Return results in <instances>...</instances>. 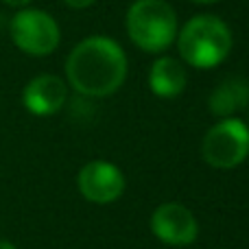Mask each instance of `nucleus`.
<instances>
[{
	"label": "nucleus",
	"mask_w": 249,
	"mask_h": 249,
	"mask_svg": "<svg viewBox=\"0 0 249 249\" xmlns=\"http://www.w3.org/2000/svg\"><path fill=\"white\" fill-rule=\"evenodd\" d=\"M66 77L74 92L103 99L121 90L127 79V55L112 37L92 35L79 42L68 55Z\"/></svg>",
	"instance_id": "nucleus-1"
},
{
	"label": "nucleus",
	"mask_w": 249,
	"mask_h": 249,
	"mask_svg": "<svg viewBox=\"0 0 249 249\" xmlns=\"http://www.w3.org/2000/svg\"><path fill=\"white\" fill-rule=\"evenodd\" d=\"M232 31L216 16H195L177 31V51L193 68H214L232 53Z\"/></svg>",
	"instance_id": "nucleus-2"
},
{
	"label": "nucleus",
	"mask_w": 249,
	"mask_h": 249,
	"mask_svg": "<svg viewBox=\"0 0 249 249\" xmlns=\"http://www.w3.org/2000/svg\"><path fill=\"white\" fill-rule=\"evenodd\" d=\"M127 35L140 51L160 55L177 39V13L166 0H136L127 11Z\"/></svg>",
	"instance_id": "nucleus-3"
},
{
	"label": "nucleus",
	"mask_w": 249,
	"mask_h": 249,
	"mask_svg": "<svg viewBox=\"0 0 249 249\" xmlns=\"http://www.w3.org/2000/svg\"><path fill=\"white\" fill-rule=\"evenodd\" d=\"M201 155L214 168L241 166L249 158V127L238 118H221L203 136Z\"/></svg>",
	"instance_id": "nucleus-4"
},
{
	"label": "nucleus",
	"mask_w": 249,
	"mask_h": 249,
	"mask_svg": "<svg viewBox=\"0 0 249 249\" xmlns=\"http://www.w3.org/2000/svg\"><path fill=\"white\" fill-rule=\"evenodd\" d=\"M11 39L22 53L31 57H46L59 46V26L51 13L42 9H20L9 24Z\"/></svg>",
	"instance_id": "nucleus-5"
},
{
	"label": "nucleus",
	"mask_w": 249,
	"mask_h": 249,
	"mask_svg": "<svg viewBox=\"0 0 249 249\" xmlns=\"http://www.w3.org/2000/svg\"><path fill=\"white\" fill-rule=\"evenodd\" d=\"M151 230L155 238L171 247L193 245L199 236V223L195 214L181 203H162L151 214Z\"/></svg>",
	"instance_id": "nucleus-6"
},
{
	"label": "nucleus",
	"mask_w": 249,
	"mask_h": 249,
	"mask_svg": "<svg viewBox=\"0 0 249 249\" xmlns=\"http://www.w3.org/2000/svg\"><path fill=\"white\" fill-rule=\"evenodd\" d=\"M79 193L92 203H114L124 193V175L118 166L105 160H92L79 171Z\"/></svg>",
	"instance_id": "nucleus-7"
},
{
	"label": "nucleus",
	"mask_w": 249,
	"mask_h": 249,
	"mask_svg": "<svg viewBox=\"0 0 249 249\" xmlns=\"http://www.w3.org/2000/svg\"><path fill=\"white\" fill-rule=\"evenodd\" d=\"M68 88L57 74H39L26 83L22 92V103L33 116H53L66 105Z\"/></svg>",
	"instance_id": "nucleus-8"
},
{
	"label": "nucleus",
	"mask_w": 249,
	"mask_h": 249,
	"mask_svg": "<svg viewBox=\"0 0 249 249\" xmlns=\"http://www.w3.org/2000/svg\"><path fill=\"white\" fill-rule=\"evenodd\" d=\"M186 83H188V77H186V68L179 59L164 55L153 61L149 72V88L155 96L175 99L184 92Z\"/></svg>",
	"instance_id": "nucleus-9"
},
{
	"label": "nucleus",
	"mask_w": 249,
	"mask_h": 249,
	"mask_svg": "<svg viewBox=\"0 0 249 249\" xmlns=\"http://www.w3.org/2000/svg\"><path fill=\"white\" fill-rule=\"evenodd\" d=\"M208 105L216 118H234V114L249 107V83L243 77L223 79L212 90Z\"/></svg>",
	"instance_id": "nucleus-10"
},
{
	"label": "nucleus",
	"mask_w": 249,
	"mask_h": 249,
	"mask_svg": "<svg viewBox=\"0 0 249 249\" xmlns=\"http://www.w3.org/2000/svg\"><path fill=\"white\" fill-rule=\"evenodd\" d=\"M64 2L72 9H88V7H92L96 0H64Z\"/></svg>",
	"instance_id": "nucleus-11"
},
{
	"label": "nucleus",
	"mask_w": 249,
	"mask_h": 249,
	"mask_svg": "<svg viewBox=\"0 0 249 249\" xmlns=\"http://www.w3.org/2000/svg\"><path fill=\"white\" fill-rule=\"evenodd\" d=\"M4 4H9V7H18V9H26L29 7L31 0H2Z\"/></svg>",
	"instance_id": "nucleus-12"
},
{
	"label": "nucleus",
	"mask_w": 249,
	"mask_h": 249,
	"mask_svg": "<svg viewBox=\"0 0 249 249\" xmlns=\"http://www.w3.org/2000/svg\"><path fill=\"white\" fill-rule=\"evenodd\" d=\"M0 249H18V247L13 245V243H9V241H2V238H0Z\"/></svg>",
	"instance_id": "nucleus-13"
},
{
	"label": "nucleus",
	"mask_w": 249,
	"mask_h": 249,
	"mask_svg": "<svg viewBox=\"0 0 249 249\" xmlns=\"http://www.w3.org/2000/svg\"><path fill=\"white\" fill-rule=\"evenodd\" d=\"M193 2H197V4H214V2H219V0H193Z\"/></svg>",
	"instance_id": "nucleus-14"
}]
</instances>
